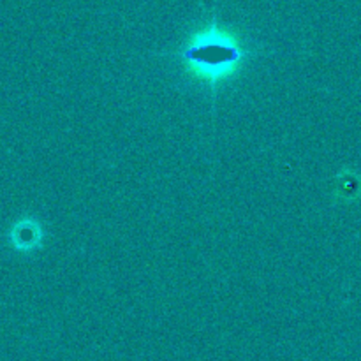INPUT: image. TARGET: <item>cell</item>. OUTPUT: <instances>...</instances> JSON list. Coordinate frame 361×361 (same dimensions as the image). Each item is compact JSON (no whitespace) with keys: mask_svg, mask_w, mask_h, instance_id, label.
Instances as JSON below:
<instances>
[{"mask_svg":"<svg viewBox=\"0 0 361 361\" xmlns=\"http://www.w3.org/2000/svg\"><path fill=\"white\" fill-rule=\"evenodd\" d=\"M178 59L194 81L215 94L242 71L247 49L235 32L212 21L190 35Z\"/></svg>","mask_w":361,"mask_h":361,"instance_id":"6da1fadb","label":"cell"},{"mask_svg":"<svg viewBox=\"0 0 361 361\" xmlns=\"http://www.w3.org/2000/svg\"><path fill=\"white\" fill-rule=\"evenodd\" d=\"M42 236H44V231H42L41 222L30 217L21 219L11 229V242H13V247L16 250H23V252L35 250L37 247H41Z\"/></svg>","mask_w":361,"mask_h":361,"instance_id":"7a4b0ae2","label":"cell"}]
</instances>
